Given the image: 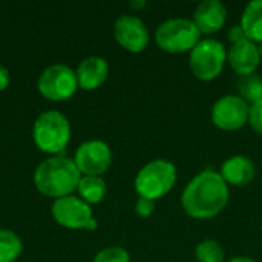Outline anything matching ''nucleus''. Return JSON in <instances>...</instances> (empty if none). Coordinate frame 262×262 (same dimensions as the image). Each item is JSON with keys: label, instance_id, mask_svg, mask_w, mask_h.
Instances as JSON below:
<instances>
[{"label": "nucleus", "instance_id": "obj_17", "mask_svg": "<svg viewBox=\"0 0 262 262\" xmlns=\"http://www.w3.org/2000/svg\"><path fill=\"white\" fill-rule=\"evenodd\" d=\"M77 190L80 198L91 206L98 204L104 200L107 187L106 181L101 177H81Z\"/></svg>", "mask_w": 262, "mask_h": 262}, {"label": "nucleus", "instance_id": "obj_12", "mask_svg": "<svg viewBox=\"0 0 262 262\" xmlns=\"http://www.w3.org/2000/svg\"><path fill=\"white\" fill-rule=\"evenodd\" d=\"M261 60L262 55L258 45L250 40L232 45L227 51V63L239 78L256 74L261 66Z\"/></svg>", "mask_w": 262, "mask_h": 262}, {"label": "nucleus", "instance_id": "obj_11", "mask_svg": "<svg viewBox=\"0 0 262 262\" xmlns=\"http://www.w3.org/2000/svg\"><path fill=\"white\" fill-rule=\"evenodd\" d=\"M114 37L123 49L132 54L143 52L150 43V34L146 23L134 14H124L115 20Z\"/></svg>", "mask_w": 262, "mask_h": 262}, {"label": "nucleus", "instance_id": "obj_7", "mask_svg": "<svg viewBox=\"0 0 262 262\" xmlns=\"http://www.w3.org/2000/svg\"><path fill=\"white\" fill-rule=\"evenodd\" d=\"M250 106L238 95L227 94L220 97L210 111V120L223 132H235L249 123Z\"/></svg>", "mask_w": 262, "mask_h": 262}, {"label": "nucleus", "instance_id": "obj_10", "mask_svg": "<svg viewBox=\"0 0 262 262\" xmlns=\"http://www.w3.org/2000/svg\"><path fill=\"white\" fill-rule=\"evenodd\" d=\"M74 163L84 177H101L112 164V150L101 140H89L78 146Z\"/></svg>", "mask_w": 262, "mask_h": 262}, {"label": "nucleus", "instance_id": "obj_28", "mask_svg": "<svg viewBox=\"0 0 262 262\" xmlns=\"http://www.w3.org/2000/svg\"><path fill=\"white\" fill-rule=\"evenodd\" d=\"M258 48H259V52H261V55H262V43L261 45H258Z\"/></svg>", "mask_w": 262, "mask_h": 262}, {"label": "nucleus", "instance_id": "obj_9", "mask_svg": "<svg viewBox=\"0 0 262 262\" xmlns=\"http://www.w3.org/2000/svg\"><path fill=\"white\" fill-rule=\"evenodd\" d=\"M78 89L75 72L66 64L48 66L38 78L40 94L52 101H63L71 98Z\"/></svg>", "mask_w": 262, "mask_h": 262}, {"label": "nucleus", "instance_id": "obj_20", "mask_svg": "<svg viewBox=\"0 0 262 262\" xmlns=\"http://www.w3.org/2000/svg\"><path fill=\"white\" fill-rule=\"evenodd\" d=\"M193 255L196 262H226V252L215 239H204L198 243Z\"/></svg>", "mask_w": 262, "mask_h": 262}, {"label": "nucleus", "instance_id": "obj_4", "mask_svg": "<svg viewBox=\"0 0 262 262\" xmlns=\"http://www.w3.org/2000/svg\"><path fill=\"white\" fill-rule=\"evenodd\" d=\"M154 38L157 46L166 54H186L201 41V32L192 18L175 17L161 21L155 29Z\"/></svg>", "mask_w": 262, "mask_h": 262}, {"label": "nucleus", "instance_id": "obj_5", "mask_svg": "<svg viewBox=\"0 0 262 262\" xmlns=\"http://www.w3.org/2000/svg\"><path fill=\"white\" fill-rule=\"evenodd\" d=\"M35 146L46 154H61L71 140V124L58 111H48L37 117L32 129Z\"/></svg>", "mask_w": 262, "mask_h": 262}, {"label": "nucleus", "instance_id": "obj_13", "mask_svg": "<svg viewBox=\"0 0 262 262\" xmlns=\"http://www.w3.org/2000/svg\"><path fill=\"white\" fill-rule=\"evenodd\" d=\"M192 21L201 35H213L224 28L227 21V8L221 0H204L195 8Z\"/></svg>", "mask_w": 262, "mask_h": 262}, {"label": "nucleus", "instance_id": "obj_22", "mask_svg": "<svg viewBox=\"0 0 262 262\" xmlns=\"http://www.w3.org/2000/svg\"><path fill=\"white\" fill-rule=\"evenodd\" d=\"M249 124L252 129L259 134L262 137V101L255 103L250 106V114H249Z\"/></svg>", "mask_w": 262, "mask_h": 262}, {"label": "nucleus", "instance_id": "obj_3", "mask_svg": "<svg viewBox=\"0 0 262 262\" xmlns=\"http://www.w3.org/2000/svg\"><path fill=\"white\" fill-rule=\"evenodd\" d=\"M177 180V166L169 160L157 158L149 161L138 170L134 180V187L138 196L158 201L172 192Z\"/></svg>", "mask_w": 262, "mask_h": 262}, {"label": "nucleus", "instance_id": "obj_27", "mask_svg": "<svg viewBox=\"0 0 262 262\" xmlns=\"http://www.w3.org/2000/svg\"><path fill=\"white\" fill-rule=\"evenodd\" d=\"M226 262H258L255 261L253 258H249V256H235V258H232V259H229V261Z\"/></svg>", "mask_w": 262, "mask_h": 262}, {"label": "nucleus", "instance_id": "obj_2", "mask_svg": "<svg viewBox=\"0 0 262 262\" xmlns=\"http://www.w3.org/2000/svg\"><path fill=\"white\" fill-rule=\"evenodd\" d=\"M81 173L74 160L66 157H52L45 160L34 173L37 190L51 198L69 196L77 190Z\"/></svg>", "mask_w": 262, "mask_h": 262}, {"label": "nucleus", "instance_id": "obj_21", "mask_svg": "<svg viewBox=\"0 0 262 262\" xmlns=\"http://www.w3.org/2000/svg\"><path fill=\"white\" fill-rule=\"evenodd\" d=\"M94 262H130V255L126 249L112 246L98 252L94 258Z\"/></svg>", "mask_w": 262, "mask_h": 262}, {"label": "nucleus", "instance_id": "obj_16", "mask_svg": "<svg viewBox=\"0 0 262 262\" xmlns=\"http://www.w3.org/2000/svg\"><path fill=\"white\" fill-rule=\"evenodd\" d=\"M239 25L247 38L256 45L262 43V0H252L246 5Z\"/></svg>", "mask_w": 262, "mask_h": 262}, {"label": "nucleus", "instance_id": "obj_15", "mask_svg": "<svg viewBox=\"0 0 262 262\" xmlns=\"http://www.w3.org/2000/svg\"><path fill=\"white\" fill-rule=\"evenodd\" d=\"M75 75H77L78 88L84 91H94L98 89L107 80L109 64L103 57L91 55L78 64Z\"/></svg>", "mask_w": 262, "mask_h": 262}, {"label": "nucleus", "instance_id": "obj_19", "mask_svg": "<svg viewBox=\"0 0 262 262\" xmlns=\"http://www.w3.org/2000/svg\"><path fill=\"white\" fill-rule=\"evenodd\" d=\"M23 252L21 239L11 230L0 229V262H14Z\"/></svg>", "mask_w": 262, "mask_h": 262}, {"label": "nucleus", "instance_id": "obj_25", "mask_svg": "<svg viewBox=\"0 0 262 262\" xmlns=\"http://www.w3.org/2000/svg\"><path fill=\"white\" fill-rule=\"evenodd\" d=\"M9 81H11V78H9L8 69L0 64V91H5L9 86Z\"/></svg>", "mask_w": 262, "mask_h": 262}, {"label": "nucleus", "instance_id": "obj_8", "mask_svg": "<svg viewBox=\"0 0 262 262\" xmlns=\"http://www.w3.org/2000/svg\"><path fill=\"white\" fill-rule=\"evenodd\" d=\"M52 216L57 224L66 229H86L95 230L98 227L97 220L94 218L92 209L88 203H84L78 196H63L54 201L52 204Z\"/></svg>", "mask_w": 262, "mask_h": 262}, {"label": "nucleus", "instance_id": "obj_1", "mask_svg": "<svg viewBox=\"0 0 262 262\" xmlns=\"http://www.w3.org/2000/svg\"><path fill=\"white\" fill-rule=\"evenodd\" d=\"M230 190L220 172L206 169L195 175L181 192V207L193 220L206 221L218 216L229 204Z\"/></svg>", "mask_w": 262, "mask_h": 262}, {"label": "nucleus", "instance_id": "obj_6", "mask_svg": "<svg viewBox=\"0 0 262 262\" xmlns=\"http://www.w3.org/2000/svg\"><path fill=\"white\" fill-rule=\"evenodd\" d=\"M227 63V49L216 38H201L189 52V68L195 78L201 81L216 80Z\"/></svg>", "mask_w": 262, "mask_h": 262}, {"label": "nucleus", "instance_id": "obj_23", "mask_svg": "<svg viewBox=\"0 0 262 262\" xmlns=\"http://www.w3.org/2000/svg\"><path fill=\"white\" fill-rule=\"evenodd\" d=\"M154 212H155V201L138 196V200L135 201V213L140 218H149L150 215H154Z\"/></svg>", "mask_w": 262, "mask_h": 262}, {"label": "nucleus", "instance_id": "obj_24", "mask_svg": "<svg viewBox=\"0 0 262 262\" xmlns=\"http://www.w3.org/2000/svg\"><path fill=\"white\" fill-rule=\"evenodd\" d=\"M227 37H229V41H230L232 45H236V43H239V41L249 40L247 35H246V32H244V29H243V26H241L239 23L235 25V26H232V28L229 29Z\"/></svg>", "mask_w": 262, "mask_h": 262}, {"label": "nucleus", "instance_id": "obj_26", "mask_svg": "<svg viewBox=\"0 0 262 262\" xmlns=\"http://www.w3.org/2000/svg\"><path fill=\"white\" fill-rule=\"evenodd\" d=\"M146 5H147L146 0H132V2H130V9L135 11V12H140L141 9L146 8Z\"/></svg>", "mask_w": 262, "mask_h": 262}, {"label": "nucleus", "instance_id": "obj_14", "mask_svg": "<svg viewBox=\"0 0 262 262\" xmlns=\"http://www.w3.org/2000/svg\"><path fill=\"white\" fill-rule=\"evenodd\" d=\"M220 175L229 187H244L255 180L256 164L246 155H232L221 164Z\"/></svg>", "mask_w": 262, "mask_h": 262}, {"label": "nucleus", "instance_id": "obj_18", "mask_svg": "<svg viewBox=\"0 0 262 262\" xmlns=\"http://www.w3.org/2000/svg\"><path fill=\"white\" fill-rule=\"evenodd\" d=\"M238 95L249 104H255L262 101V78L253 74L249 77H241L236 83Z\"/></svg>", "mask_w": 262, "mask_h": 262}]
</instances>
